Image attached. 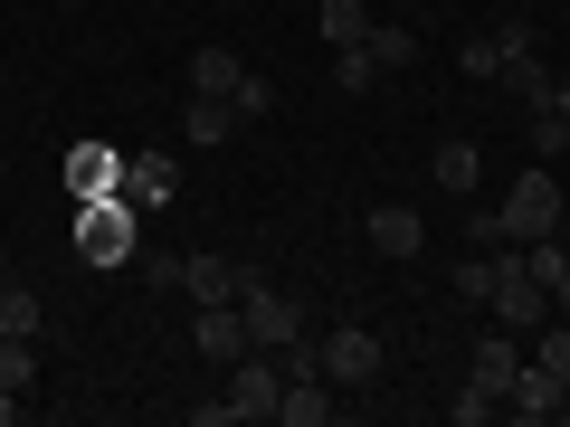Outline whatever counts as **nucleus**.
Instances as JSON below:
<instances>
[{"instance_id":"obj_6","label":"nucleus","mask_w":570,"mask_h":427,"mask_svg":"<svg viewBox=\"0 0 570 427\" xmlns=\"http://www.w3.org/2000/svg\"><path fill=\"white\" fill-rule=\"evenodd\" d=\"M77 238H86V257H96V266H124V257H134V200H105V190H96V200H86V219H77Z\"/></svg>"},{"instance_id":"obj_10","label":"nucleus","mask_w":570,"mask_h":427,"mask_svg":"<svg viewBox=\"0 0 570 427\" xmlns=\"http://www.w3.org/2000/svg\"><path fill=\"white\" fill-rule=\"evenodd\" d=\"M333 408H343V389H333L324 370H305V380H285V399H276V427H324Z\"/></svg>"},{"instance_id":"obj_27","label":"nucleus","mask_w":570,"mask_h":427,"mask_svg":"<svg viewBox=\"0 0 570 427\" xmlns=\"http://www.w3.org/2000/svg\"><path fill=\"white\" fill-rule=\"evenodd\" d=\"M228 105H238V123L276 115V77H257V67H247V77H238V96H228Z\"/></svg>"},{"instance_id":"obj_8","label":"nucleus","mask_w":570,"mask_h":427,"mask_svg":"<svg viewBox=\"0 0 570 427\" xmlns=\"http://www.w3.org/2000/svg\"><path fill=\"white\" fill-rule=\"evenodd\" d=\"M190 351H200L209 370H228L247 351V324H238V305H200V324H190Z\"/></svg>"},{"instance_id":"obj_15","label":"nucleus","mask_w":570,"mask_h":427,"mask_svg":"<svg viewBox=\"0 0 570 427\" xmlns=\"http://www.w3.org/2000/svg\"><path fill=\"white\" fill-rule=\"evenodd\" d=\"M238 77H247V58H238V48H219V39L190 58V96H238Z\"/></svg>"},{"instance_id":"obj_24","label":"nucleus","mask_w":570,"mask_h":427,"mask_svg":"<svg viewBox=\"0 0 570 427\" xmlns=\"http://www.w3.org/2000/svg\"><path fill=\"white\" fill-rule=\"evenodd\" d=\"M494 257H504V247H475V257L456 266V305H485L494 295Z\"/></svg>"},{"instance_id":"obj_16","label":"nucleus","mask_w":570,"mask_h":427,"mask_svg":"<svg viewBox=\"0 0 570 427\" xmlns=\"http://www.w3.org/2000/svg\"><path fill=\"white\" fill-rule=\"evenodd\" d=\"M181 133H190V142H209V152H219V142L238 133V105H228V96H190V105H181Z\"/></svg>"},{"instance_id":"obj_22","label":"nucleus","mask_w":570,"mask_h":427,"mask_svg":"<svg viewBox=\"0 0 570 427\" xmlns=\"http://www.w3.org/2000/svg\"><path fill=\"white\" fill-rule=\"evenodd\" d=\"M532 162H570V115L532 105Z\"/></svg>"},{"instance_id":"obj_11","label":"nucleus","mask_w":570,"mask_h":427,"mask_svg":"<svg viewBox=\"0 0 570 427\" xmlns=\"http://www.w3.org/2000/svg\"><path fill=\"white\" fill-rule=\"evenodd\" d=\"M504 408H513V418H561V408H570V380H551L542 361H523V370H513V389H504Z\"/></svg>"},{"instance_id":"obj_21","label":"nucleus","mask_w":570,"mask_h":427,"mask_svg":"<svg viewBox=\"0 0 570 427\" xmlns=\"http://www.w3.org/2000/svg\"><path fill=\"white\" fill-rule=\"evenodd\" d=\"M0 332H29V342L48 332V314H39V295H29V285H0Z\"/></svg>"},{"instance_id":"obj_5","label":"nucleus","mask_w":570,"mask_h":427,"mask_svg":"<svg viewBox=\"0 0 570 427\" xmlns=\"http://www.w3.org/2000/svg\"><path fill=\"white\" fill-rule=\"evenodd\" d=\"M314 351H324V380H333V389H371V380L390 370V351H381V332H371V324L314 332Z\"/></svg>"},{"instance_id":"obj_13","label":"nucleus","mask_w":570,"mask_h":427,"mask_svg":"<svg viewBox=\"0 0 570 427\" xmlns=\"http://www.w3.org/2000/svg\"><path fill=\"white\" fill-rule=\"evenodd\" d=\"M428 171H438V190H448V200H475V181H485V152L456 133V142H438V162H428Z\"/></svg>"},{"instance_id":"obj_17","label":"nucleus","mask_w":570,"mask_h":427,"mask_svg":"<svg viewBox=\"0 0 570 427\" xmlns=\"http://www.w3.org/2000/svg\"><path fill=\"white\" fill-rule=\"evenodd\" d=\"M371 67H381V77H400V67H419V29H400V20H371Z\"/></svg>"},{"instance_id":"obj_33","label":"nucleus","mask_w":570,"mask_h":427,"mask_svg":"<svg viewBox=\"0 0 570 427\" xmlns=\"http://www.w3.org/2000/svg\"><path fill=\"white\" fill-rule=\"evenodd\" d=\"M551 115H570V77H551Z\"/></svg>"},{"instance_id":"obj_31","label":"nucleus","mask_w":570,"mask_h":427,"mask_svg":"<svg viewBox=\"0 0 570 427\" xmlns=\"http://www.w3.org/2000/svg\"><path fill=\"white\" fill-rule=\"evenodd\" d=\"M551 314H561V324H570V266H561V285H551Z\"/></svg>"},{"instance_id":"obj_7","label":"nucleus","mask_w":570,"mask_h":427,"mask_svg":"<svg viewBox=\"0 0 570 427\" xmlns=\"http://www.w3.org/2000/svg\"><path fill=\"white\" fill-rule=\"evenodd\" d=\"M362 247H371V257H390V266H409V257L428 247V219H419L409 200H381V209L362 219Z\"/></svg>"},{"instance_id":"obj_1","label":"nucleus","mask_w":570,"mask_h":427,"mask_svg":"<svg viewBox=\"0 0 570 427\" xmlns=\"http://www.w3.org/2000/svg\"><path fill=\"white\" fill-rule=\"evenodd\" d=\"M238 324H247V351H285L295 332H305V305H295V295H276L257 266H238Z\"/></svg>"},{"instance_id":"obj_20","label":"nucleus","mask_w":570,"mask_h":427,"mask_svg":"<svg viewBox=\"0 0 570 427\" xmlns=\"http://www.w3.org/2000/svg\"><path fill=\"white\" fill-rule=\"evenodd\" d=\"M0 380L20 389V399L39 389V342H29V332H0Z\"/></svg>"},{"instance_id":"obj_30","label":"nucleus","mask_w":570,"mask_h":427,"mask_svg":"<svg viewBox=\"0 0 570 427\" xmlns=\"http://www.w3.org/2000/svg\"><path fill=\"white\" fill-rule=\"evenodd\" d=\"M466 247H504V209H466Z\"/></svg>"},{"instance_id":"obj_28","label":"nucleus","mask_w":570,"mask_h":427,"mask_svg":"<svg viewBox=\"0 0 570 427\" xmlns=\"http://www.w3.org/2000/svg\"><path fill=\"white\" fill-rule=\"evenodd\" d=\"M448 418H456V427H485V418H504V399L466 380V389H456V399H448Z\"/></svg>"},{"instance_id":"obj_3","label":"nucleus","mask_w":570,"mask_h":427,"mask_svg":"<svg viewBox=\"0 0 570 427\" xmlns=\"http://www.w3.org/2000/svg\"><path fill=\"white\" fill-rule=\"evenodd\" d=\"M228 427H276V399H285V370H276V351H238L228 361Z\"/></svg>"},{"instance_id":"obj_29","label":"nucleus","mask_w":570,"mask_h":427,"mask_svg":"<svg viewBox=\"0 0 570 427\" xmlns=\"http://www.w3.org/2000/svg\"><path fill=\"white\" fill-rule=\"evenodd\" d=\"M456 67H466V77H504V48H494V29H475V39L456 48Z\"/></svg>"},{"instance_id":"obj_26","label":"nucleus","mask_w":570,"mask_h":427,"mask_svg":"<svg viewBox=\"0 0 570 427\" xmlns=\"http://www.w3.org/2000/svg\"><path fill=\"white\" fill-rule=\"evenodd\" d=\"M134 266H142L153 295H181V257H171V247H134Z\"/></svg>"},{"instance_id":"obj_23","label":"nucleus","mask_w":570,"mask_h":427,"mask_svg":"<svg viewBox=\"0 0 570 427\" xmlns=\"http://www.w3.org/2000/svg\"><path fill=\"white\" fill-rule=\"evenodd\" d=\"M115 171H124V162H115V152H105V142H86L77 162H67V181H77V190H86V200H96V190H115Z\"/></svg>"},{"instance_id":"obj_32","label":"nucleus","mask_w":570,"mask_h":427,"mask_svg":"<svg viewBox=\"0 0 570 427\" xmlns=\"http://www.w3.org/2000/svg\"><path fill=\"white\" fill-rule=\"evenodd\" d=\"M10 418H20V389H10V380H0V427H10Z\"/></svg>"},{"instance_id":"obj_25","label":"nucleus","mask_w":570,"mask_h":427,"mask_svg":"<svg viewBox=\"0 0 570 427\" xmlns=\"http://www.w3.org/2000/svg\"><path fill=\"white\" fill-rule=\"evenodd\" d=\"M333 86H343V96H371V86H381L371 48H333Z\"/></svg>"},{"instance_id":"obj_18","label":"nucleus","mask_w":570,"mask_h":427,"mask_svg":"<svg viewBox=\"0 0 570 427\" xmlns=\"http://www.w3.org/2000/svg\"><path fill=\"white\" fill-rule=\"evenodd\" d=\"M504 96L523 105V115H532V105H551V67H542V48H523V58H504Z\"/></svg>"},{"instance_id":"obj_4","label":"nucleus","mask_w":570,"mask_h":427,"mask_svg":"<svg viewBox=\"0 0 570 427\" xmlns=\"http://www.w3.org/2000/svg\"><path fill=\"white\" fill-rule=\"evenodd\" d=\"M485 305H494V324H513V332H542L551 324V285L523 266V247L494 257V295H485Z\"/></svg>"},{"instance_id":"obj_14","label":"nucleus","mask_w":570,"mask_h":427,"mask_svg":"<svg viewBox=\"0 0 570 427\" xmlns=\"http://www.w3.org/2000/svg\"><path fill=\"white\" fill-rule=\"evenodd\" d=\"M513 370H523V351H513V332H485V342H475V361H466V380L504 399V389H513Z\"/></svg>"},{"instance_id":"obj_19","label":"nucleus","mask_w":570,"mask_h":427,"mask_svg":"<svg viewBox=\"0 0 570 427\" xmlns=\"http://www.w3.org/2000/svg\"><path fill=\"white\" fill-rule=\"evenodd\" d=\"M314 29H324L333 48H362V39H371V0H324V10H314Z\"/></svg>"},{"instance_id":"obj_12","label":"nucleus","mask_w":570,"mask_h":427,"mask_svg":"<svg viewBox=\"0 0 570 427\" xmlns=\"http://www.w3.org/2000/svg\"><path fill=\"white\" fill-rule=\"evenodd\" d=\"M181 295H200V305H238V266H228L219 247H190V257H181Z\"/></svg>"},{"instance_id":"obj_2","label":"nucleus","mask_w":570,"mask_h":427,"mask_svg":"<svg viewBox=\"0 0 570 427\" xmlns=\"http://www.w3.org/2000/svg\"><path fill=\"white\" fill-rule=\"evenodd\" d=\"M494 209H504V238H513V247L561 238V219H570V200H561V181H551V171H513V190H504Z\"/></svg>"},{"instance_id":"obj_9","label":"nucleus","mask_w":570,"mask_h":427,"mask_svg":"<svg viewBox=\"0 0 570 427\" xmlns=\"http://www.w3.org/2000/svg\"><path fill=\"white\" fill-rule=\"evenodd\" d=\"M124 171H134V181H124L134 209H171V200H181V162H171V152H134Z\"/></svg>"}]
</instances>
